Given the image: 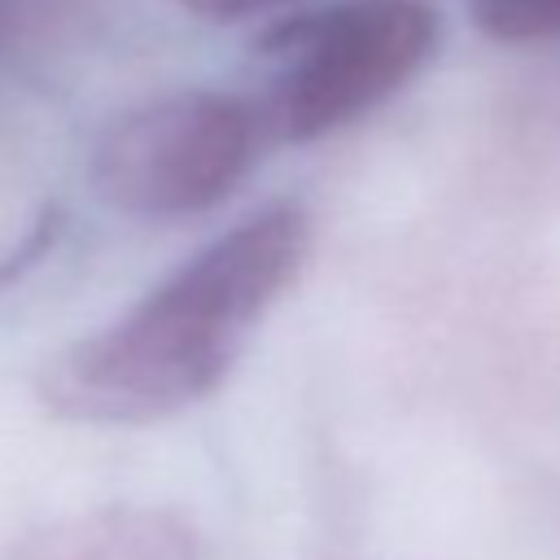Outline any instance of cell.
<instances>
[{
    "label": "cell",
    "mask_w": 560,
    "mask_h": 560,
    "mask_svg": "<svg viewBox=\"0 0 560 560\" xmlns=\"http://www.w3.org/2000/svg\"><path fill=\"white\" fill-rule=\"evenodd\" d=\"M306 249L311 223L289 201L241 219L114 324L57 354L39 398L88 424H149L201 402L284 298Z\"/></svg>",
    "instance_id": "cell-1"
},
{
    "label": "cell",
    "mask_w": 560,
    "mask_h": 560,
    "mask_svg": "<svg viewBox=\"0 0 560 560\" xmlns=\"http://www.w3.org/2000/svg\"><path fill=\"white\" fill-rule=\"evenodd\" d=\"M4 560H201V534L175 508L109 503L31 529Z\"/></svg>",
    "instance_id": "cell-4"
},
{
    "label": "cell",
    "mask_w": 560,
    "mask_h": 560,
    "mask_svg": "<svg viewBox=\"0 0 560 560\" xmlns=\"http://www.w3.org/2000/svg\"><path fill=\"white\" fill-rule=\"evenodd\" d=\"M258 114L228 92H175L118 118L96 149V188L131 219L219 206L254 166Z\"/></svg>",
    "instance_id": "cell-2"
},
{
    "label": "cell",
    "mask_w": 560,
    "mask_h": 560,
    "mask_svg": "<svg viewBox=\"0 0 560 560\" xmlns=\"http://www.w3.org/2000/svg\"><path fill=\"white\" fill-rule=\"evenodd\" d=\"M424 0H354L324 9L284 35V70L271 92V127L284 140L328 136L394 96L433 48Z\"/></svg>",
    "instance_id": "cell-3"
},
{
    "label": "cell",
    "mask_w": 560,
    "mask_h": 560,
    "mask_svg": "<svg viewBox=\"0 0 560 560\" xmlns=\"http://www.w3.org/2000/svg\"><path fill=\"white\" fill-rule=\"evenodd\" d=\"M184 9L201 13V18H214V22H232V18H249V13H262L280 0H179Z\"/></svg>",
    "instance_id": "cell-6"
},
{
    "label": "cell",
    "mask_w": 560,
    "mask_h": 560,
    "mask_svg": "<svg viewBox=\"0 0 560 560\" xmlns=\"http://www.w3.org/2000/svg\"><path fill=\"white\" fill-rule=\"evenodd\" d=\"M472 18L486 35L508 44L560 35V0H472Z\"/></svg>",
    "instance_id": "cell-5"
}]
</instances>
